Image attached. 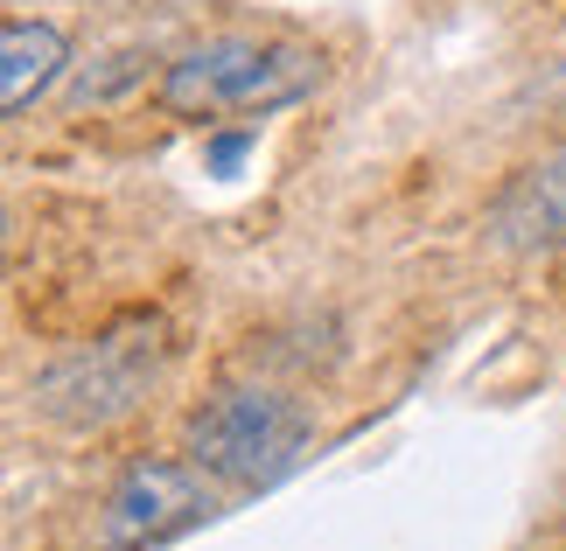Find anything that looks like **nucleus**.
I'll return each instance as SVG.
<instances>
[{"label":"nucleus","mask_w":566,"mask_h":551,"mask_svg":"<svg viewBox=\"0 0 566 551\" xmlns=\"http://www.w3.org/2000/svg\"><path fill=\"white\" fill-rule=\"evenodd\" d=\"M322 84V50L280 35H210L161 71V105L176 119H252L308 98Z\"/></svg>","instance_id":"f257e3e1"},{"label":"nucleus","mask_w":566,"mask_h":551,"mask_svg":"<svg viewBox=\"0 0 566 551\" xmlns=\"http://www.w3.org/2000/svg\"><path fill=\"white\" fill-rule=\"evenodd\" d=\"M308 447V412L280 391L238 384L189 418V460L231 489H266L273 475L294 468V454Z\"/></svg>","instance_id":"f03ea898"},{"label":"nucleus","mask_w":566,"mask_h":551,"mask_svg":"<svg viewBox=\"0 0 566 551\" xmlns=\"http://www.w3.org/2000/svg\"><path fill=\"white\" fill-rule=\"evenodd\" d=\"M161 378V336L155 328H113V336H98L92 349H77V357H63L50 378L35 384V399L50 418H63V426H113V418H126L147 384Z\"/></svg>","instance_id":"7ed1b4c3"},{"label":"nucleus","mask_w":566,"mask_h":551,"mask_svg":"<svg viewBox=\"0 0 566 551\" xmlns=\"http://www.w3.org/2000/svg\"><path fill=\"white\" fill-rule=\"evenodd\" d=\"M210 517V481L196 460H134L98 510V551H147Z\"/></svg>","instance_id":"20e7f679"},{"label":"nucleus","mask_w":566,"mask_h":551,"mask_svg":"<svg viewBox=\"0 0 566 551\" xmlns=\"http://www.w3.org/2000/svg\"><path fill=\"white\" fill-rule=\"evenodd\" d=\"M490 237L511 245V252H559L566 245V147L525 161L504 189H496Z\"/></svg>","instance_id":"39448f33"},{"label":"nucleus","mask_w":566,"mask_h":551,"mask_svg":"<svg viewBox=\"0 0 566 551\" xmlns=\"http://www.w3.org/2000/svg\"><path fill=\"white\" fill-rule=\"evenodd\" d=\"M63 63H71V35H63L56 21L14 14L8 29H0V113L21 119L63 77Z\"/></svg>","instance_id":"423d86ee"}]
</instances>
